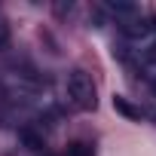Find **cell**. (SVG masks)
<instances>
[{"instance_id":"obj_1","label":"cell","mask_w":156,"mask_h":156,"mask_svg":"<svg viewBox=\"0 0 156 156\" xmlns=\"http://www.w3.org/2000/svg\"><path fill=\"white\" fill-rule=\"evenodd\" d=\"M67 98L80 107V110H95L98 95H95V83L86 70H70L67 73Z\"/></svg>"},{"instance_id":"obj_2","label":"cell","mask_w":156,"mask_h":156,"mask_svg":"<svg viewBox=\"0 0 156 156\" xmlns=\"http://www.w3.org/2000/svg\"><path fill=\"white\" fill-rule=\"evenodd\" d=\"M113 107H116L122 116H129V119H141V110H138V107H132L122 95H113Z\"/></svg>"},{"instance_id":"obj_3","label":"cell","mask_w":156,"mask_h":156,"mask_svg":"<svg viewBox=\"0 0 156 156\" xmlns=\"http://www.w3.org/2000/svg\"><path fill=\"white\" fill-rule=\"evenodd\" d=\"M19 138L28 144V150H43V138H40V135H34L31 129H22V132H19Z\"/></svg>"},{"instance_id":"obj_4","label":"cell","mask_w":156,"mask_h":156,"mask_svg":"<svg viewBox=\"0 0 156 156\" xmlns=\"http://www.w3.org/2000/svg\"><path fill=\"white\" fill-rule=\"evenodd\" d=\"M67 156H92V144L73 141V144H67Z\"/></svg>"},{"instance_id":"obj_5","label":"cell","mask_w":156,"mask_h":156,"mask_svg":"<svg viewBox=\"0 0 156 156\" xmlns=\"http://www.w3.org/2000/svg\"><path fill=\"white\" fill-rule=\"evenodd\" d=\"M6 40H9V31H6V25H3V22H0V49L6 46Z\"/></svg>"},{"instance_id":"obj_6","label":"cell","mask_w":156,"mask_h":156,"mask_svg":"<svg viewBox=\"0 0 156 156\" xmlns=\"http://www.w3.org/2000/svg\"><path fill=\"white\" fill-rule=\"evenodd\" d=\"M153 89H156V80H153Z\"/></svg>"}]
</instances>
